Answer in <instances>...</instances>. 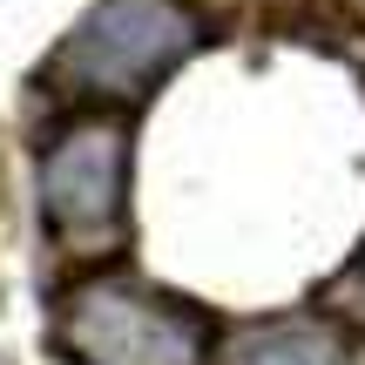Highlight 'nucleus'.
Masks as SVG:
<instances>
[{
	"label": "nucleus",
	"mask_w": 365,
	"mask_h": 365,
	"mask_svg": "<svg viewBox=\"0 0 365 365\" xmlns=\"http://www.w3.org/2000/svg\"><path fill=\"white\" fill-rule=\"evenodd\" d=\"M41 217L68 250H102L129 223V129L81 115L41 149Z\"/></svg>",
	"instance_id": "3"
},
{
	"label": "nucleus",
	"mask_w": 365,
	"mask_h": 365,
	"mask_svg": "<svg viewBox=\"0 0 365 365\" xmlns=\"http://www.w3.org/2000/svg\"><path fill=\"white\" fill-rule=\"evenodd\" d=\"M331 304H352V312H365V250L345 264V277H339V284H331Z\"/></svg>",
	"instance_id": "5"
},
{
	"label": "nucleus",
	"mask_w": 365,
	"mask_h": 365,
	"mask_svg": "<svg viewBox=\"0 0 365 365\" xmlns=\"http://www.w3.org/2000/svg\"><path fill=\"white\" fill-rule=\"evenodd\" d=\"M203 41V14L190 0H95L54 54V75L88 95L135 102Z\"/></svg>",
	"instance_id": "2"
},
{
	"label": "nucleus",
	"mask_w": 365,
	"mask_h": 365,
	"mask_svg": "<svg viewBox=\"0 0 365 365\" xmlns=\"http://www.w3.org/2000/svg\"><path fill=\"white\" fill-rule=\"evenodd\" d=\"M54 339L75 365H203L210 318L135 277H88L61 298Z\"/></svg>",
	"instance_id": "1"
},
{
	"label": "nucleus",
	"mask_w": 365,
	"mask_h": 365,
	"mask_svg": "<svg viewBox=\"0 0 365 365\" xmlns=\"http://www.w3.org/2000/svg\"><path fill=\"white\" fill-rule=\"evenodd\" d=\"M223 365H352V339L331 318H264L230 339Z\"/></svg>",
	"instance_id": "4"
}]
</instances>
